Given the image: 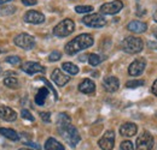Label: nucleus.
<instances>
[{
  "label": "nucleus",
  "mask_w": 157,
  "mask_h": 150,
  "mask_svg": "<svg viewBox=\"0 0 157 150\" xmlns=\"http://www.w3.org/2000/svg\"><path fill=\"white\" fill-rule=\"evenodd\" d=\"M93 42V38L90 34H81L65 45V53L69 55H74L80 51L91 47Z\"/></svg>",
  "instance_id": "1"
},
{
  "label": "nucleus",
  "mask_w": 157,
  "mask_h": 150,
  "mask_svg": "<svg viewBox=\"0 0 157 150\" xmlns=\"http://www.w3.org/2000/svg\"><path fill=\"white\" fill-rule=\"evenodd\" d=\"M57 127H58V132L60 133V136L64 138V141L71 148H75L81 138H80L78 130L71 125V123H68V124H64V125H59Z\"/></svg>",
  "instance_id": "2"
},
{
  "label": "nucleus",
  "mask_w": 157,
  "mask_h": 150,
  "mask_svg": "<svg viewBox=\"0 0 157 150\" xmlns=\"http://www.w3.org/2000/svg\"><path fill=\"white\" fill-rule=\"evenodd\" d=\"M143 47H144V43L139 38L128 36L122 41V49L129 54H136L141 52Z\"/></svg>",
  "instance_id": "3"
},
{
  "label": "nucleus",
  "mask_w": 157,
  "mask_h": 150,
  "mask_svg": "<svg viewBox=\"0 0 157 150\" xmlns=\"http://www.w3.org/2000/svg\"><path fill=\"white\" fill-rule=\"evenodd\" d=\"M74 30H75V23L71 19L67 18L63 19L55 27L53 35L57 38H65V36H69Z\"/></svg>",
  "instance_id": "4"
},
{
  "label": "nucleus",
  "mask_w": 157,
  "mask_h": 150,
  "mask_svg": "<svg viewBox=\"0 0 157 150\" xmlns=\"http://www.w3.org/2000/svg\"><path fill=\"white\" fill-rule=\"evenodd\" d=\"M13 41H15L16 46H18L20 48H23V49H27V51L34 48V46H35V38H33L32 35L24 34V33L17 35Z\"/></svg>",
  "instance_id": "5"
},
{
  "label": "nucleus",
  "mask_w": 157,
  "mask_h": 150,
  "mask_svg": "<svg viewBox=\"0 0 157 150\" xmlns=\"http://www.w3.org/2000/svg\"><path fill=\"white\" fill-rule=\"evenodd\" d=\"M82 23L91 28H101L106 24V20L99 13H92V15L85 16L82 18Z\"/></svg>",
  "instance_id": "6"
},
{
  "label": "nucleus",
  "mask_w": 157,
  "mask_h": 150,
  "mask_svg": "<svg viewBox=\"0 0 157 150\" xmlns=\"http://www.w3.org/2000/svg\"><path fill=\"white\" fill-rule=\"evenodd\" d=\"M154 147V137L147 131L143 132L137 139V150H151Z\"/></svg>",
  "instance_id": "7"
},
{
  "label": "nucleus",
  "mask_w": 157,
  "mask_h": 150,
  "mask_svg": "<svg viewBox=\"0 0 157 150\" xmlns=\"http://www.w3.org/2000/svg\"><path fill=\"white\" fill-rule=\"evenodd\" d=\"M123 9V2L121 0H114L111 2L103 4L100 6V12L104 15H116Z\"/></svg>",
  "instance_id": "8"
},
{
  "label": "nucleus",
  "mask_w": 157,
  "mask_h": 150,
  "mask_svg": "<svg viewBox=\"0 0 157 150\" xmlns=\"http://www.w3.org/2000/svg\"><path fill=\"white\" fill-rule=\"evenodd\" d=\"M115 144V132L109 130L104 133V136L99 139L98 145L103 150H113Z\"/></svg>",
  "instance_id": "9"
},
{
  "label": "nucleus",
  "mask_w": 157,
  "mask_h": 150,
  "mask_svg": "<svg viewBox=\"0 0 157 150\" xmlns=\"http://www.w3.org/2000/svg\"><path fill=\"white\" fill-rule=\"evenodd\" d=\"M145 66H146V61L145 59H136L128 67V73L131 76H139L141 75L145 70Z\"/></svg>",
  "instance_id": "10"
},
{
  "label": "nucleus",
  "mask_w": 157,
  "mask_h": 150,
  "mask_svg": "<svg viewBox=\"0 0 157 150\" xmlns=\"http://www.w3.org/2000/svg\"><path fill=\"white\" fill-rule=\"evenodd\" d=\"M22 71H24L28 75H34L38 72H45V67L42 65H40L39 62H34V61H27L24 64H22L21 66Z\"/></svg>",
  "instance_id": "11"
},
{
  "label": "nucleus",
  "mask_w": 157,
  "mask_h": 150,
  "mask_svg": "<svg viewBox=\"0 0 157 150\" xmlns=\"http://www.w3.org/2000/svg\"><path fill=\"white\" fill-rule=\"evenodd\" d=\"M24 20L30 24H41L45 22V16L41 12L30 10L24 15Z\"/></svg>",
  "instance_id": "12"
},
{
  "label": "nucleus",
  "mask_w": 157,
  "mask_h": 150,
  "mask_svg": "<svg viewBox=\"0 0 157 150\" xmlns=\"http://www.w3.org/2000/svg\"><path fill=\"white\" fill-rule=\"evenodd\" d=\"M103 87L108 93H115L120 87V82L116 77H105L103 80Z\"/></svg>",
  "instance_id": "13"
},
{
  "label": "nucleus",
  "mask_w": 157,
  "mask_h": 150,
  "mask_svg": "<svg viewBox=\"0 0 157 150\" xmlns=\"http://www.w3.org/2000/svg\"><path fill=\"white\" fill-rule=\"evenodd\" d=\"M0 118L5 121H15L17 119V113L7 106H0Z\"/></svg>",
  "instance_id": "14"
},
{
  "label": "nucleus",
  "mask_w": 157,
  "mask_h": 150,
  "mask_svg": "<svg viewBox=\"0 0 157 150\" xmlns=\"http://www.w3.org/2000/svg\"><path fill=\"white\" fill-rule=\"evenodd\" d=\"M52 79H53V82L58 85V87H63V85H65L69 80H70V77L67 75H64L59 69H56V70H53V72H52Z\"/></svg>",
  "instance_id": "15"
},
{
  "label": "nucleus",
  "mask_w": 157,
  "mask_h": 150,
  "mask_svg": "<svg viewBox=\"0 0 157 150\" xmlns=\"http://www.w3.org/2000/svg\"><path fill=\"white\" fill-rule=\"evenodd\" d=\"M138 131L137 125L134 123H124L121 127H120V133L124 137H132L134 136Z\"/></svg>",
  "instance_id": "16"
},
{
  "label": "nucleus",
  "mask_w": 157,
  "mask_h": 150,
  "mask_svg": "<svg viewBox=\"0 0 157 150\" xmlns=\"http://www.w3.org/2000/svg\"><path fill=\"white\" fill-rule=\"evenodd\" d=\"M78 90L83 94H92L96 90V84L91 79H83L78 85Z\"/></svg>",
  "instance_id": "17"
},
{
  "label": "nucleus",
  "mask_w": 157,
  "mask_h": 150,
  "mask_svg": "<svg viewBox=\"0 0 157 150\" xmlns=\"http://www.w3.org/2000/svg\"><path fill=\"white\" fill-rule=\"evenodd\" d=\"M127 29H128L129 31L136 33V34H140V33L146 31L147 25H146V23H143V22H140V20H133V22L128 23Z\"/></svg>",
  "instance_id": "18"
},
{
  "label": "nucleus",
  "mask_w": 157,
  "mask_h": 150,
  "mask_svg": "<svg viewBox=\"0 0 157 150\" xmlns=\"http://www.w3.org/2000/svg\"><path fill=\"white\" fill-rule=\"evenodd\" d=\"M45 150H64V145L60 144L57 139L51 137L45 143Z\"/></svg>",
  "instance_id": "19"
},
{
  "label": "nucleus",
  "mask_w": 157,
  "mask_h": 150,
  "mask_svg": "<svg viewBox=\"0 0 157 150\" xmlns=\"http://www.w3.org/2000/svg\"><path fill=\"white\" fill-rule=\"evenodd\" d=\"M0 134L4 136V137H6V138L10 139V141H18V139H20L18 133L15 131V130H12V129L0 127Z\"/></svg>",
  "instance_id": "20"
},
{
  "label": "nucleus",
  "mask_w": 157,
  "mask_h": 150,
  "mask_svg": "<svg viewBox=\"0 0 157 150\" xmlns=\"http://www.w3.org/2000/svg\"><path fill=\"white\" fill-rule=\"evenodd\" d=\"M47 95H48L47 88H41V89H39L38 94H36V96H35V103H36L38 106H44Z\"/></svg>",
  "instance_id": "21"
},
{
  "label": "nucleus",
  "mask_w": 157,
  "mask_h": 150,
  "mask_svg": "<svg viewBox=\"0 0 157 150\" xmlns=\"http://www.w3.org/2000/svg\"><path fill=\"white\" fill-rule=\"evenodd\" d=\"M62 67H63V70L67 71L69 75L74 76L78 73V67L75 64H73V62H64V64L62 65Z\"/></svg>",
  "instance_id": "22"
},
{
  "label": "nucleus",
  "mask_w": 157,
  "mask_h": 150,
  "mask_svg": "<svg viewBox=\"0 0 157 150\" xmlns=\"http://www.w3.org/2000/svg\"><path fill=\"white\" fill-rule=\"evenodd\" d=\"M4 84L7 88H11V89H17L20 87V83H18L16 77H7V78H5L4 79Z\"/></svg>",
  "instance_id": "23"
},
{
  "label": "nucleus",
  "mask_w": 157,
  "mask_h": 150,
  "mask_svg": "<svg viewBox=\"0 0 157 150\" xmlns=\"http://www.w3.org/2000/svg\"><path fill=\"white\" fill-rule=\"evenodd\" d=\"M144 84H145V82L143 79H133V80H128L126 83V87L129 88V89H134L138 87H143Z\"/></svg>",
  "instance_id": "24"
},
{
  "label": "nucleus",
  "mask_w": 157,
  "mask_h": 150,
  "mask_svg": "<svg viewBox=\"0 0 157 150\" xmlns=\"http://www.w3.org/2000/svg\"><path fill=\"white\" fill-rule=\"evenodd\" d=\"M15 11H16L15 6H2L0 7V16H9L15 13Z\"/></svg>",
  "instance_id": "25"
},
{
  "label": "nucleus",
  "mask_w": 157,
  "mask_h": 150,
  "mask_svg": "<svg viewBox=\"0 0 157 150\" xmlns=\"http://www.w3.org/2000/svg\"><path fill=\"white\" fill-rule=\"evenodd\" d=\"M101 61V58L97 54H90V58H88V62L92 65V66H97L100 64Z\"/></svg>",
  "instance_id": "26"
},
{
  "label": "nucleus",
  "mask_w": 157,
  "mask_h": 150,
  "mask_svg": "<svg viewBox=\"0 0 157 150\" xmlns=\"http://www.w3.org/2000/svg\"><path fill=\"white\" fill-rule=\"evenodd\" d=\"M75 11L78 13H88V12L93 11V7L92 6H81V5H78L75 7Z\"/></svg>",
  "instance_id": "27"
},
{
  "label": "nucleus",
  "mask_w": 157,
  "mask_h": 150,
  "mask_svg": "<svg viewBox=\"0 0 157 150\" xmlns=\"http://www.w3.org/2000/svg\"><path fill=\"white\" fill-rule=\"evenodd\" d=\"M39 79H40V80H42V82H44V83H45V84L47 85V88H48V89H50V90L52 91V94H53V96H55V100H58V94H57L56 89H55V88H53V87L51 85V83H50V82H48L47 79H45L44 77H40Z\"/></svg>",
  "instance_id": "28"
},
{
  "label": "nucleus",
  "mask_w": 157,
  "mask_h": 150,
  "mask_svg": "<svg viewBox=\"0 0 157 150\" xmlns=\"http://www.w3.org/2000/svg\"><path fill=\"white\" fill-rule=\"evenodd\" d=\"M21 115H22V118H23V119H27V120H29V121H34V120H35V119H34V116L32 115V113L29 112L28 109H22Z\"/></svg>",
  "instance_id": "29"
},
{
  "label": "nucleus",
  "mask_w": 157,
  "mask_h": 150,
  "mask_svg": "<svg viewBox=\"0 0 157 150\" xmlns=\"http://www.w3.org/2000/svg\"><path fill=\"white\" fill-rule=\"evenodd\" d=\"M121 150H134L133 143L129 141H123L121 143Z\"/></svg>",
  "instance_id": "30"
},
{
  "label": "nucleus",
  "mask_w": 157,
  "mask_h": 150,
  "mask_svg": "<svg viewBox=\"0 0 157 150\" xmlns=\"http://www.w3.org/2000/svg\"><path fill=\"white\" fill-rule=\"evenodd\" d=\"M60 56H62L60 52H58V51H53V52L48 55V60H50V61H57V60L60 59Z\"/></svg>",
  "instance_id": "31"
},
{
  "label": "nucleus",
  "mask_w": 157,
  "mask_h": 150,
  "mask_svg": "<svg viewBox=\"0 0 157 150\" xmlns=\"http://www.w3.org/2000/svg\"><path fill=\"white\" fill-rule=\"evenodd\" d=\"M6 61H7L9 64L16 65V64H20L21 59L18 56H7V58H6Z\"/></svg>",
  "instance_id": "32"
},
{
  "label": "nucleus",
  "mask_w": 157,
  "mask_h": 150,
  "mask_svg": "<svg viewBox=\"0 0 157 150\" xmlns=\"http://www.w3.org/2000/svg\"><path fill=\"white\" fill-rule=\"evenodd\" d=\"M40 116H41V119H42L45 123H50V121H51V114L48 112L40 113Z\"/></svg>",
  "instance_id": "33"
},
{
  "label": "nucleus",
  "mask_w": 157,
  "mask_h": 150,
  "mask_svg": "<svg viewBox=\"0 0 157 150\" xmlns=\"http://www.w3.org/2000/svg\"><path fill=\"white\" fill-rule=\"evenodd\" d=\"M22 2L25 5V6H33L38 2V0H22Z\"/></svg>",
  "instance_id": "34"
},
{
  "label": "nucleus",
  "mask_w": 157,
  "mask_h": 150,
  "mask_svg": "<svg viewBox=\"0 0 157 150\" xmlns=\"http://www.w3.org/2000/svg\"><path fill=\"white\" fill-rule=\"evenodd\" d=\"M147 47L150 49H157V42H155V41H149L147 42Z\"/></svg>",
  "instance_id": "35"
},
{
  "label": "nucleus",
  "mask_w": 157,
  "mask_h": 150,
  "mask_svg": "<svg viewBox=\"0 0 157 150\" xmlns=\"http://www.w3.org/2000/svg\"><path fill=\"white\" fill-rule=\"evenodd\" d=\"M152 94L157 96V79L155 80V83H154V85H152Z\"/></svg>",
  "instance_id": "36"
},
{
  "label": "nucleus",
  "mask_w": 157,
  "mask_h": 150,
  "mask_svg": "<svg viewBox=\"0 0 157 150\" xmlns=\"http://www.w3.org/2000/svg\"><path fill=\"white\" fill-rule=\"evenodd\" d=\"M137 15L138 16H143V15H145V10H141V7H140V6H138Z\"/></svg>",
  "instance_id": "37"
},
{
  "label": "nucleus",
  "mask_w": 157,
  "mask_h": 150,
  "mask_svg": "<svg viewBox=\"0 0 157 150\" xmlns=\"http://www.w3.org/2000/svg\"><path fill=\"white\" fill-rule=\"evenodd\" d=\"M28 147H34V148H36V149L39 150L40 149V147L38 145V144H35V143H25Z\"/></svg>",
  "instance_id": "38"
},
{
  "label": "nucleus",
  "mask_w": 157,
  "mask_h": 150,
  "mask_svg": "<svg viewBox=\"0 0 157 150\" xmlns=\"http://www.w3.org/2000/svg\"><path fill=\"white\" fill-rule=\"evenodd\" d=\"M10 1H12V0H0V5H4V4H7V2H10Z\"/></svg>",
  "instance_id": "39"
},
{
  "label": "nucleus",
  "mask_w": 157,
  "mask_h": 150,
  "mask_svg": "<svg viewBox=\"0 0 157 150\" xmlns=\"http://www.w3.org/2000/svg\"><path fill=\"white\" fill-rule=\"evenodd\" d=\"M154 20L157 23V10L155 11V13H154Z\"/></svg>",
  "instance_id": "40"
},
{
  "label": "nucleus",
  "mask_w": 157,
  "mask_h": 150,
  "mask_svg": "<svg viewBox=\"0 0 157 150\" xmlns=\"http://www.w3.org/2000/svg\"><path fill=\"white\" fill-rule=\"evenodd\" d=\"M154 35H155V38H157V28L155 29V33H154Z\"/></svg>",
  "instance_id": "41"
},
{
  "label": "nucleus",
  "mask_w": 157,
  "mask_h": 150,
  "mask_svg": "<svg viewBox=\"0 0 157 150\" xmlns=\"http://www.w3.org/2000/svg\"><path fill=\"white\" fill-rule=\"evenodd\" d=\"M20 150H32V149H28V148H22V149H20Z\"/></svg>",
  "instance_id": "42"
}]
</instances>
